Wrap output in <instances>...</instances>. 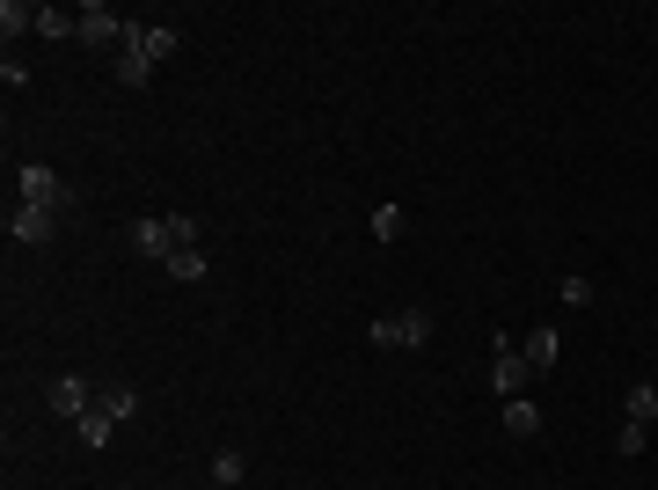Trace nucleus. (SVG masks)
<instances>
[{"instance_id": "19", "label": "nucleus", "mask_w": 658, "mask_h": 490, "mask_svg": "<svg viewBox=\"0 0 658 490\" xmlns=\"http://www.w3.org/2000/svg\"><path fill=\"white\" fill-rule=\"evenodd\" d=\"M557 300H563V308H585V300H593V278H578V271H563Z\"/></svg>"}, {"instance_id": "9", "label": "nucleus", "mask_w": 658, "mask_h": 490, "mask_svg": "<svg viewBox=\"0 0 658 490\" xmlns=\"http://www.w3.org/2000/svg\"><path fill=\"white\" fill-rule=\"evenodd\" d=\"M51 410L59 417H73V425H81V417L96 410V389H88V373H59V381H51V395H45Z\"/></svg>"}, {"instance_id": "13", "label": "nucleus", "mask_w": 658, "mask_h": 490, "mask_svg": "<svg viewBox=\"0 0 658 490\" xmlns=\"http://www.w3.org/2000/svg\"><path fill=\"white\" fill-rule=\"evenodd\" d=\"M505 432H512V440H535V432H541V410L527 403V395H519V403H505Z\"/></svg>"}, {"instance_id": "12", "label": "nucleus", "mask_w": 658, "mask_h": 490, "mask_svg": "<svg viewBox=\"0 0 658 490\" xmlns=\"http://www.w3.org/2000/svg\"><path fill=\"white\" fill-rule=\"evenodd\" d=\"M23 29H37V0H0V37L15 45Z\"/></svg>"}, {"instance_id": "10", "label": "nucleus", "mask_w": 658, "mask_h": 490, "mask_svg": "<svg viewBox=\"0 0 658 490\" xmlns=\"http://www.w3.org/2000/svg\"><path fill=\"white\" fill-rule=\"evenodd\" d=\"M519 351H527V367H535V373H549V367H557V359H563V337H557V330H549V322H541V330H535V337H527V344H519Z\"/></svg>"}, {"instance_id": "2", "label": "nucleus", "mask_w": 658, "mask_h": 490, "mask_svg": "<svg viewBox=\"0 0 658 490\" xmlns=\"http://www.w3.org/2000/svg\"><path fill=\"white\" fill-rule=\"evenodd\" d=\"M366 344H373V351H417V344H432V315H424V308L373 315V322H366Z\"/></svg>"}, {"instance_id": "17", "label": "nucleus", "mask_w": 658, "mask_h": 490, "mask_svg": "<svg viewBox=\"0 0 658 490\" xmlns=\"http://www.w3.org/2000/svg\"><path fill=\"white\" fill-rule=\"evenodd\" d=\"M242 476H249V462H242V454H235V446H227V454H219V462H213V483H219V490H235V483H242Z\"/></svg>"}, {"instance_id": "20", "label": "nucleus", "mask_w": 658, "mask_h": 490, "mask_svg": "<svg viewBox=\"0 0 658 490\" xmlns=\"http://www.w3.org/2000/svg\"><path fill=\"white\" fill-rule=\"evenodd\" d=\"M124 490H132V483H124Z\"/></svg>"}, {"instance_id": "16", "label": "nucleus", "mask_w": 658, "mask_h": 490, "mask_svg": "<svg viewBox=\"0 0 658 490\" xmlns=\"http://www.w3.org/2000/svg\"><path fill=\"white\" fill-rule=\"evenodd\" d=\"M176 45H183V37H176V23H146V51H154V67H161Z\"/></svg>"}, {"instance_id": "11", "label": "nucleus", "mask_w": 658, "mask_h": 490, "mask_svg": "<svg viewBox=\"0 0 658 490\" xmlns=\"http://www.w3.org/2000/svg\"><path fill=\"white\" fill-rule=\"evenodd\" d=\"M96 410L110 417V425H124V417L140 410V389H132V381H118V389H96Z\"/></svg>"}, {"instance_id": "4", "label": "nucleus", "mask_w": 658, "mask_h": 490, "mask_svg": "<svg viewBox=\"0 0 658 490\" xmlns=\"http://www.w3.org/2000/svg\"><path fill=\"white\" fill-rule=\"evenodd\" d=\"M527 381H535V367H527V351L512 337H498V359H490V389L505 395V403H519L527 395Z\"/></svg>"}, {"instance_id": "1", "label": "nucleus", "mask_w": 658, "mask_h": 490, "mask_svg": "<svg viewBox=\"0 0 658 490\" xmlns=\"http://www.w3.org/2000/svg\"><path fill=\"white\" fill-rule=\"evenodd\" d=\"M132 249H140V256H161V271H169V278H198V271H205L191 213H146V220L132 227Z\"/></svg>"}, {"instance_id": "5", "label": "nucleus", "mask_w": 658, "mask_h": 490, "mask_svg": "<svg viewBox=\"0 0 658 490\" xmlns=\"http://www.w3.org/2000/svg\"><path fill=\"white\" fill-rule=\"evenodd\" d=\"M15 198H23V205H51V213H67V183H59V169H45V162L15 169Z\"/></svg>"}, {"instance_id": "18", "label": "nucleus", "mask_w": 658, "mask_h": 490, "mask_svg": "<svg viewBox=\"0 0 658 490\" xmlns=\"http://www.w3.org/2000/svg\"><path fill=\"white\" fill-rule=\"evenodd\" d=\"M403 235V205H373V242H395Z\"/></svg>"}, {"instance_id": "14", "label": "nucleus", "mask_w": 658, "mask_h": 490, "mask_svg": "<svg viewBox=\"0 0 658 490\" xmlns=\"http://www.w3.org/2000/svg\"><path fill=\"white\" fill-rule=\"evenodd\" d=\"M73 432H81V446H96V454H103L118 425H110V417H103V410H88V417H81V425H73Z\"/></svg>"}, {"instance_id": "6", "label": "nucleus", "mask_w": 658, "mask_h": 490, "mask_svg": "<svg viewBox=\"0 0 658 490\" xmlns=\"http://www.w3.org/2000/svg\"><path fill=\"white\" fill-rule=\"evenodd\" d=\"M73 15H81V45H124V29H132L110 0H81Z\"/></svg>"}, {"instance_id": "8", "label": "nucleus", "mask_w": 658, "mask_h": 490, "mask_svg": "<svg viewBox=\"0 0 658 490\" xmlns=\"http://www.w3.org/2000/svg\"><path fill=\"white\" fill-rule=\"evenodd\" d=\"M118 81L124 88H146L154 81V51H146V23L124 29V45H118Z\"/></svg>"}, {"instance_id": "3", "label": "nucleus", "mask_w": 658, "mask_h": 490, "mask_svg": "<svg viewBox=\"0 0 658 490\" xmlns=\"http://www.w3.org/2000/svg\"><path fill=\"white\" fill-rule=\"evenodd\" d=\"M651 425H658V381H636L630 403H622V432H614V446L636 462V454L651 446Z\"/></svg>"}, {"instance_id": "15", "label": "nucleus", "mask_w": 658, "mask_h": 490, "mask_svg": "<svg viewBox=\"0 0 658 490\" xmlns=\"http://www.w3.org/2000/svg\"><path fill=\"white\" fill-rule=\"evenodd\" d=\"M37 29H45V37H81V15H67V8H37Z\"/></svg>"}, {"instance_id": "7", "label": "nucleus", "mask_w": 658, "mask_h": 490, "mask_svg": "<svg viewBox=\"0 0 658 490\" xmlns=\"http://www.w3.org/2000/svg\"><path fill=\"white\" fill-rule=\"evenodd\" d=\"M51 235H59V213H51V205H23V198H15V205H8V242H51Z\"/></svg>"}]
</instances>
